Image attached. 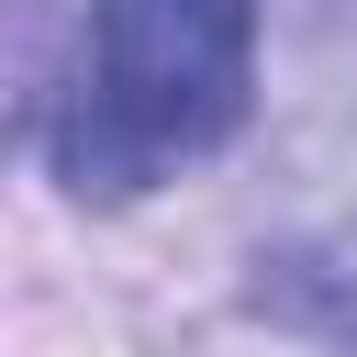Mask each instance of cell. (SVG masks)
I'll list each match as a JSON object with an SVG mask.
<instances>
[{"instance_id": "cell-1", "label": "cell", "mask_w": 357, "mask_h": 357, "mask_svg": "<svg viewBox=\"0 0 357 357\" xmlns=\"http://www.w3.org/2000/svg\"><path fill=\"white\" fill-rule=\"evenodd\" d=\"M245 100L257 0H89L78 67L56 89V178L78 201H134L234 145Z\"/></svg>"}]
</instances>
